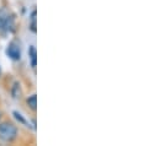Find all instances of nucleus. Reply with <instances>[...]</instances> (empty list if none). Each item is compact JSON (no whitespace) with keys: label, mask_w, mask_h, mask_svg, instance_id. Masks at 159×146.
I'll list each match as a JSON object with an SVG mask.
<instances>
[{"label":"nucleus","mask_w":159,"mask_h":146,"mask_svg":"<svg viewBox=\"0 0 159 146\" xmlns=\"http://www.w3.org/2000/svg\"><path fill=\"white\" fill-rule=\"evenodd\" d=\"M12 114H14V117H15V118L21 123V124H24V125H27V124H29V123H27V120L22 117V114H21V113H19L17 110H14V112H12ZM27 127H29V125H27Z\"/></svg>","instance_id":"obj_6"},{"label":"nucleus","mask_w":159,"mask_h":146,"mask_svg":"<svg viewBox=\"0 0 159 146\" xmlns=\"http://www.w3.org/2000/svg\"><path fill=\"white\" fill-rule=\"evenodd\" d=\"M0 117H1V113H0Z\"/></svg>","instance_id":"obj_10"},{"label":"nucleus","mask_w":159,"mask_h":146,"mask_svg":"<svg viewBox=\"0 0 159 146\" xmlns=\"http://www.w3.org/2000/svg\"><path fill=\"white\" fill-rule=\"evenodd\" d=\"M17 136V128L9 122L0 123V140L4 143H11Z\"/></svg>","instance_id":"obj_1"},{"label":"nucleus","mask_w":159,"mask_h":146,"mask_svg":"<svg viewBox=\"0 0 159 146\" xmlns=\"http://www.w3.org/2000/svg\"><path fill=\"white\" fill-rule=\"evenodd\" d=\"M27 105H29V107L32 110H36V108H37V96L36 95L30 96L27 98Z\"/></svg>","instance_id":"obj_4"},{"label":"nucleus","mask_w":159,"mask_h":146,"mask_svg":"<svg viewBox=\"0 0 159 146\" xmlns=\"http://www.w3.org/2000/svg\"><path fill=\"white\" fill-rule=\"evenodd\" d=\"M31 31L32 32H36V20H34L31 22Z\"/></svg>","instance_id":"obj_7"},{"label":"nucleus","mask_w":159,"mask_h":146,"mask_svg":"<svg viewBox=\"0 0 159 146\" xmlns=\"http://www.w3.org/2000/svg\"><path fill=\"white\" fill-rule=\"evenodd\" d=\"M11 96H12V98H15V100L21 98V96H22V90H21V86H20L19 82H15L14 86L11 87Z\"/></svg>","instance_id":"obj_3"},{"label":"nucleus","mask_w":159,"mask_h":146,"mask_svg":"<svg viewBox=\"0 0 159 146\" xmlns=\"http://www.w3.org/2000/svg\"><path fill=\"white\" fill-rule=\"evenodd\" d=\"M31 20L34 21V20H36V10H34L32 11V14H31Z\"/></svg>","instance_id":"obj_8"},{"label":"nucleus","mask_w":159,"mask_h":146,"mask_svg":"<svg viewBox=\"0 0 159 146\" xmlns=\"http://www.w3.org/2000/svg\"><path fill=\"white\" fill-rule=\"evenodd\" d=\"M1 24H2V17H1V15H0V28H1Z\"/></svg>","instance_id":"obj_9"},{"label":"nucleus","mask_w":159,"mask_h":146,"mask_svg":"<svg viewBox=\"0 0 159 146\" xmlns=\"http://www.w3.org/2000/svg\"><path fill=\"white\" fill-rule=\"evenodd\" d=\"M30 57H31V65H32V68H36V48L34 45L30 47Z\"/></svg>","instance_id":"obj_5"},{"label":"nucleus","mask_w":159,"mask_h":146,"mask_svg":"<svg viewBox=\"0 0 159 146\" xmlns=\"http://www.w3.org/2000/svg\"><path fill=\"white\" fill-rule=\"evenodd\" d=\"M6 54H7L12 60H20V58H21V48H20V45H19L15 41H12V42L7 45Z\"/></svg>","instance_id":"obj_2"}]
</instances>
